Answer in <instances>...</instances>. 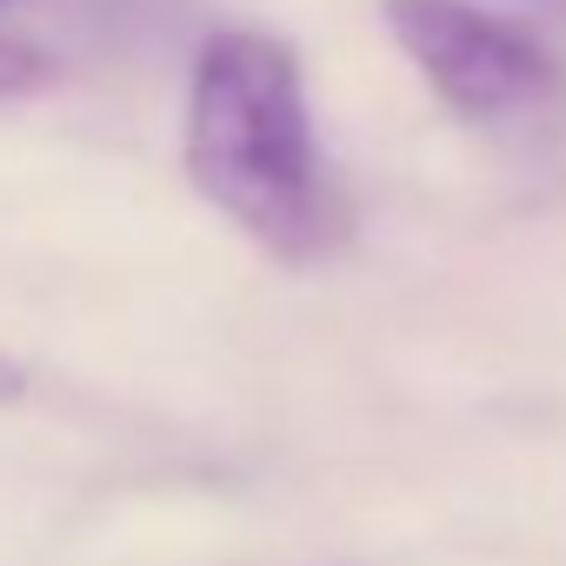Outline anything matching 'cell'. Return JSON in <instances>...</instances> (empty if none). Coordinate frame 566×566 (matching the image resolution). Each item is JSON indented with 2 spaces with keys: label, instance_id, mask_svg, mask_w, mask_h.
I'll use <instances>...</instances> for the list:
<instances>
[{
  "label": "cell",
  "instance_id": "cell-1",
  "mask_svg": "<svg viewBox=\"0 0 566 566\" xmlns=\"http://www.w3.org/2000/svg\"><path fill=\"white\" fill-rule=\"evenodd\" d=\"M187 180L273 260H327L347 240V200L321 160L287 41L220 28L200 48L187 87Z\"/></svg>",
  "mask_w": 566,
  "mask_h": 566
},
{
  "label": "cell",
  "instance_id": "cell-2",
  "mask_svg": "<svg viewBox=\"0 0 566 566\" xmlns=\"http://www.w3.org/2000/svg\"><path fill=\"white\" fill-rule=\"evenodd\" d=\"M380 14L440 107L486 147L539 167L566 147V61L539 34L473 0H380Z\"/></svg>",
  "mask_w": 566,
  "mask_h": 566
},
{
  "label": "cell",
  "instance_id": "cell-3",
  "mask_svg": "<svg viewBox=\"0 0 566 566\" xmlns=\"http://www.w3.org/2000/svg\"><path fill=\"white\" fill-rule=\"evenodd\" d=\"M41 81H48V54L28 48V41H14V34H0V101H8V94H28V87H41Z\"/></svg>",
  "mask_w": 566,
  "mask_h": 566
},
{
  "label": "cell",
  "instance_id": "cell-4",
  "mask_svg": "<svg viewBox=\"0 0 566 566\" xmlns=\"http://www.w3.org/2000/svg\"><path fill=\"white\" fill-rule=\"evenodd\" d=\"M21 394H28V374H21L8 354H0V407H8V400H21Z\"/></svg>",
  "mask_w": 566,
  "mask_h": 566
},
{
  "label": "cell",
  "instance_id": "cell-5",
  "mask_svg": "<svg viewBox=\"0 0 566 566\" xmlns=\"http://www.w3.org/2000/svg\"><path fill=\"white\" fill-rule=\"evenodd\" d=\"M546 8H559V14H566V0H546Z\"/></svg>",
  "mask_w": 566,
  "mask_h": 566
}]
</instances>
